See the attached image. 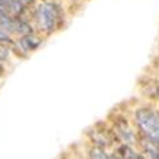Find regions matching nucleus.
Wrapping results in <instances>:
<instances>
[{
	"label": "nucleus",
	"mask_w": 159,
	"mask_h": 159,
	"mask_svg": "<svg viewBox=\"0 0 159 159\" xmlns=\"http://www.w3.org/2000/svg\"><path fill=\"white\" fill-rule=\"evenodd\" d=\"M135 118L145 138L159 145V112L149 108H140L135 113Z\"/></svg>",
	"instance_id": "nucleus-1"
},
{
	"label": "nucleus",
	"mask_w": 159,
	"mask_h": 159,
	"mask_svg": "<svg viewBox=\"0 0 159 159\" xmlns=\"http://www.w3.org/2000/svg\"><path fill=\"white\" fill-rule=\"evenodd\" d=\"M62 20V10L56 3H43L37 9V22L45 32H52Z\"/></svg>",
	"instance_id": "nucleus-2"
},
{
	"label": "nucleus",
	"mask_w": 159,
	"mask_h": 159,
	"mask_svg": "<svg viewBox=\"0 0 159 159\" xmlns=\"http://www.w3.org/2000/svg\"><path fill=\"white\" fill-rule=\"evenodd\" d=\"M113 130H115V136H117L118 139H121L125 144H132L135 143V134L132 131L131 126L129 125V122L126 121V118H117L113 125Z\"/></svg>",
	"instance_id": "nucleus-3"
},
{
	"label": "nucleus",
	"mask_w": 159,
	"mask_h": 159,
	"mask_svg": "<svg viewBox=\"0 0 159 159\" xmlns=\"http://www.w3.org/2000/svg\"><path fill=\"white\" fill-rule=\"evenodd\" d=\"M89 136L97 147L99 148H107L113 143L115 136L111 134L110 131L104 129H94L89 132Z\"/></svg>",
	"instance_id": "nucleus-4"
},
{
	"label": "nucleus",
	"mask_w": 159,
	"mask_h": 159,
	"mask_svg": "<svg viewBox=\"0 0 159 159\" xmlns=\"http://www.w3.org/2000/svg\"><path fill=\"white\" fill-rule=\"evenodd\" d=\"M143 149L145 152L148 159H159V145L152 140H149L148 138H145L141 141Z\"/></svg>",
	"instance_id": "nucleus-5"
},
{
	"label": "nucleus",
	"mask_w": 159,
	"mask_h": 159,
	"mask_svg": "<svg viewBox=\"0 0 159 159\" xmlns=\"http://www.w3.org/2000/svg\"><path fill=\"white\" fill-rule=\"evenodd\" d=\"M39 45H41V39H38L34 36L25 34V36H23L20 38V46H22V50H24V51L36 50Z\"/></svg>",
	"instance_id": "nucleus-6"
},
{
	"label": "nucleus",
	"mask_w": 159,
	"mask_h": 159,
	"mask_svg": "<svg viewBox=\"0 0 159 159\" xmlns=\"http://www.w3.org/2000/svg\"><path fill=\"white\" fill-rule=\"evenodd\" d=\"M14 32L25 36V34L32 33V28L27 22H24L19 17H14Z\"/></svg>",
	"instance_id": "nucleus-7"
},
{
	"label": "nucleus",
	"mask_w": 159,
	"mask_h": 159,
	"mask_svg": "<svg viewBox=\"0 0 159 159\" xmlns=\"http://www.w3.org/2000/svg\"><path fill=\"white\" fill-rule=\"evenodd\" d=\"M120 155L122 159H148L147 157H144L139 153H136L135 150H132L129 145H122L120 148Z\"/></svg>",
	"instance_id": "nucleus-8"
},
{
	"label": "nucleus",
	"mask_w": 159,
	"mask_h": 159,
	"mask_svg": "<svg viewBox=\"0 0 159 159\" xmlns=\"http://www.w3.org/2000/svg\"><path fill=\"white\" fill-rule=\"evenodd\" d=\"M89 158L90 159H112L107 153L103 152V148H93L89 153Z\"/></svg>",
	"instance_id": "nucleus-9"
},
{
	"label": "nucleus",
	"mask_w": 159,
	"mask_h": 159,
	"mask_svg": "<svg viewBox=\"0 0 159 159\" xmlns=\"http://www.w3.org/2000/svg\"><path fill=\"white\" fill-rule=\"evenodd\" d=\"M0 43H13L11 38L3 30H0Z\"/></svg>",
	"instance_id": "nucleus-10"
},
{
	"label": "nucleus",
	"mask_w": 159,
	"mask_h": 159,
	"mask_svg": "<svg viewBox=\"0 0 159 159\" xmlns=\"http://www.w3.org/2000/svg\"><path fill=\"white\" fill-rule=\"evenodd\" d=\"M3 73H4V68H3V65L0 64V75H2Z\"/></svg>",
	"instance_id": "nucleus-11"
},
{
	"label": "nucleus",
	"mask_w": 159,
	"mask_h": 159,
	"mask_svg": "<svg viewBox=\"0 0 159 159\" xmlns=\"http://www.w3.org/2000/svg\"><path fill=\"white\" fill-rule=\"evenodd\" d=\"M2 11H7V10L4 9V7H3L2 4H0V13H2Z\"/></svg>",
	"instance_id": "nucleus-12"
},
{
	"label": "nucleus",
	"mask_w": 159,
	"mask_h": 159,
	"mask_svg": "<svg viewBox=\"0 0 159 159\" xmlns=\"http://www.w3.org/2000/svg\"><path fill=\"white\" fill-rule=\"evenodd\" d=\"M157 96H158V97H159V88H158V89H157Z\"/></svg>",
	"instance_id": "nucleus-13"
},
{
	"label": "nucleus",
	"mask_w": 159,
	"mask_h": 159,
	"mask_svg": "<svg viewBox=\"0 0 159 159\" xmlns=\"http://www.w3.org/2000/svg\"><path fill=\"white\" fill-rule=\"evenodd\" d=\"M116 159H122V158H116Z\"/></svg>",
	"instance_id": "nucleus-14"
}]
</instances>
